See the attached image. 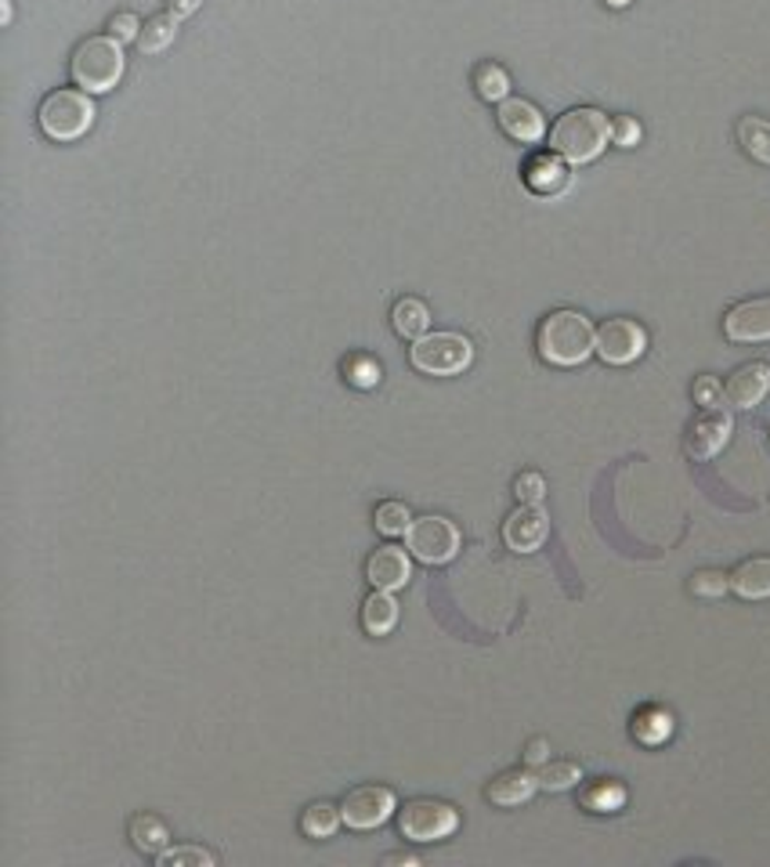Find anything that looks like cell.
Instances as JSON below:
<instances>
[{
    "label": "cell",
    "mask_w": 770,
    "mask_h": 867,
    "mask_svg": "<svg viewBox=\"0 0 770 867\" xmlns=\"http://www.w3.org/2000/svg\"><path fill=\"white\" fill-rule=\"evenodd\" d=\"M383 864H405V867H412V864H420V860L412 857V853H388V857H383Z\"/></svg>",
    "instance_id": "cell-39"
},
{
    "label": "cell",
    "mask_w": 770,
    "mask_h": 867,
    "mask_svg": "<svg viewBox=\"0 0 770 867\" xmlns=\"http://www.w3.org/2000/svg\"><path fill=\"white\" fill-rule=\"evenodd\" d=\"M550 535V517L540 503H521L517 510L503 520V543L514 549V554H532L540 549Z\"/></svg>",
    "instance_id": "cell-10"
},
{
    "label": "cell",
    "mask_w": 770,
    "mask_h": 867,
    "mask_svg": "<svg viewBox=\"0 0 770 867\" xmlns=\"http://www.w3.org/2000/svg\"><path fill=\"white\" fill-rule=\"evenodd\" d=\"M40 131H44L51 142H76L84 137L94 123V105L88 99V91H51L44 102H40Z\"/></svg>",
    "instance_id": "cell-4"
},
{
    "label": "cell",
    "mask_w": 770,
    "mask_h": 867,
    "mask_svg": "<svg viewBox=\"0 0 770 867\" xmlns=\"http://www.w3.org/2000/svg\"><path fill=\"white\" fill-rule=\"evenodd\" d=\"M156 864L160 867H211L214 853H206L203 846H174V849L156 853Z\"/></svg>",
    "instance_id": "cell-30"
},
{
    "label": "cell",
    "mask_w": 770,
    "mask_h": 867,
    "mask_svg": "<svg viewBox=\"0 0 770 867\" xmlns=\"http://www.w3.org/2000/svg\"><path fill=\"white\" fill-rule=\"evenodd\" d=\"M340 814L348 820V828H355V832L380 828V824L394 814V792L383 788V784H359V788H351L343 795Z\"/></svg>",
    "instance_id": "cell-8"
},
{
    "label": "cell",
    "mask_w": 770,
    "mask_h": 867,
    "mask_svg": "<svg viewBox=\"0 0 770 867\" xmlns=\"http://www.w3.org/2000/svg\"><path fill=\"white\" fill-rule=\"evenodd\" d=\"M340 820H343L340 806L319 799V803H311L305 814H300V832H305L308 838H329L340 828Z\"/></svg>",
    "instance_id": "cell-25"
},
{
    "label": "cell",
    "mask_w": 770,
    "mask_h": 867,
    "mask_svg": "<svg viewBox=\"0 0 770 867\" xmlns=\"http://www.w3.org/2000/svg\"><path fill=\"white\" fill-rule=\"evenodd\" d=\"M137 33H142V22H137L131 11H120V16H113V22H109V37H116L120 44L123 40H137Z\"/></svg>",
    "instance_id": "cell-36"
},
{
    "label": "cell",
    "mask_w": 770,
    "mask_h": 867,
    "mask_svg": "<svg viewBox=\"0 0 770 867\" xmlns=\"http://www.w3.org/2000/svg\"><path fill=\"white\" fill-rule=\"evenodd\" d=\"M73 80L91 94H105L123 76V48L116 37H88L73 51Z\"/></svg>",
    "instance_id": "cell-3"
},
{
    "label": "cell",
    "mask_w": 770,
    "mask_h": 867,
    "mask_svg": "<svg viewBox=\"0 0 770 867\" xmlns=\"http://www.w3.org/2000/svg\"><path fill=\"white\" fill-rule=\"evenodd\" d=\"M535 774H540V788H546V792H565V788H572V784L583 781V770L575 763H568V760L543 763Z\"/></svg>",
    "instance_id": "cell-29"
},
{
    "label": "cell",
    "mask_w": 770,
    "mask_h": 867,
    "mask_svg": "<svg viewBox=\"0 0 770 867\" xmlns=\"http://www.w3.org/2000/svg\"><path fill=\"white\" fill-rule=\"evenodd\" d=\"M731 589L741 600L770 597V557H749L731 571Z\"/></svg>",
    "instance_id": "cell-18"
},
{
    "label": "cell",
    "mask_w": 770,
    "mask_h": 867,
    "mask_svg": "<svg viewBox=\"0 0 770 867\" xmlns=\"http://www.w3.org/2000/svg\"><path fill=\"white\" fill-rule=\"evenodd\" d=\"M203 4V0H171V11H174V16H192V11H196Z\"/></svg>",
    "instance_id": "cell-38"
},
{
    "label": "cell",
    "mask_w": 770,
    "mask_h": 867,
    "mask_svg": "<svg viewBox=\"0 0 770 867\" xmlns=\"http://www.w3.org/2000/svg\"><path fill=\"white\" fill-rule=\"evenodd\" d=\"M131 838H134V846L142 853H163V849H167V843H171V832H167V824H163L160 817L137 814L131 820Z\"/></svg>",
    "instance_id": "cell-26"
},
{
    "label": "cell",
    "mask_w": 770,
    "mask_h": 867,
    "mask_svg": "<svg viewBox=\"0 0 770 867\" xmlns=\"http://www.w3.org/2000/svg\"><path fill=\"white\" fill-rule=\"evenodd\" d=\"M474 348L460 333H423L409 351V362L428 376H456L471 365Z\"/></svg>",
    "instance_id": "cell-5"
},
{
    "label": "cell",
    "mask_w": 770,
    "mask_h": 867,
    "mask_svg": "<svg viewBox=\"0 0 770 867\" xmlns=\"http://www.w3.org/2000/svg\"><path fill=\"white\" fill-rule=\"evenodd\" d=\"M380 376H383V369H380L377 358H369V354H348V358H343V380H348L351 388L369 391V388H377Z\"/></svg>",
    "instance_id": "cell-28"
},
{
    "label": "cell",
    "mask_w": 770,
    "mask_h": 867,
    "mask_svg": "<svg viewBox=\"0 0 770 867\" xmlns=\"http://www.w3.org/2000/svg\"><path fill=\"white\" fill-rule=\"evenodd\" d=\"M770 391V365L767 362H746L738 365L723 383L727 405L735 409H756Z\"/></svg>",
    "instance_id": "cell-13"
},
{
    "label": "cell",
    "mask_w": 770,
    "mask_h": 867,
    "mask_svg": "<svg viewBox=\"0 0 770 867\" xmlns=\"http://www.w3.org/2000/svg\"><path fill=\"white\" fill-rule=\"evenodd\" d=\"M521 182L528 185V192H535V196H557V192H565L572 174L565 167V156L557 153H535L525 159V167H521Z\"/></svg>",
    "instance_id": "cell-14"
},
{
    "label": "cell",
    "mask_w": 770,
    "mask_h": 867,
    "mask_svg": "<svg viewBox=\"0 0 770 867\" xmlns=\"http://www.w3.org/2000/svg\"><path fill=\"white\" fill-rule=\"evenodd\" d=\"M604 4H608V8H626L629 0H604Z\"/></svg>",
    "instance_id": "cell-40"
},
{
    "label": "cell",
    "mask_w": 770,
    "mask_h": 867,
    "mask_svg": "<svg viewBox=\"0 0 770 867\" xmlns=\"http://www.w3.org/2000/svg\"><path fill=\"white\" fill-rule=\"evenodd\" d=\"M727 437H731V416L723 409H706L702 416L691 420V426H687L684 448L691 460H712L727 445Z\"/></svg>",
    "instance_id": "cell-11"
},
{
    "label": "cell",
    "mask_w": 770,
    "mask_h": 867,
    "mask_svg": "<svg viewBox=\"0 0 770 867\" xmlns=\"http://www.w3.org/2000/svg\"><path fill=\"white\" fill-rule=\"evenodd\" d=\"M629 731H634V737L640 741V745H663V741L673 737V715L663 709V705H644L634 712V723H629Z\"/></svg>",
    "instance_id": "cell-19"
},
{
    "label": "cell",
    "mask_w": 770,
    "mask_h": 867,
    "mask_svg": "<svg viewBox=\"0 0 770 867\" xmlns=\"http://www.w3.org/2000/svg\"><path fill=\"white\" fill-rule=\"evenodd\" d=\"M731 589V575L723 571H695L691 575V594L695 597H723Z\"/></svg>",
    "instance_id": "cell-32"
},
{
    "label": "cell",
    "mask_w": 770,
    "mask_h": 867,
    "mask_svg": "<svg viewBox=\"0 0 770 867\" xmlns=\"http://www.w3.org/2000/svg\"><path fill=\"white\" fill-rule=\"evenodd\" d=\"M366 578L373 582V589H402L409 578H412V568H409V557L405 549L398 546H380L373 557L366 560Z\"/></svg>",
    "instance_id": "cell-16"
},
{
    "label": "cell",
    "mask_w": 770,
    "mask_h": 867,
    "mask_svg": "<svg viewBox=\"0 0 770 867\" xmlns=\"http://www.w3.org/2000/svg\"><path fill=\"white\" fill-rule=\"evenodd\" d=\"M640 123L634 120V116H618L615 123H612V142L615 145H623V148H634L637 142H640Z\"/></svg>",
    "instance_id": "cell-35"
},
{
    "label": "cell",
    "mask_w": 770,
    "mask_h": 867,
    "mask_svg": "<svg viewBox=\"0 0 770 867\" xmlns=\"http://www.w3.org/2000/svg\"><path fill=\"white\" fill-rule=\"evenodd\" d=\"M738 145L746 148V153L756 159V163H767L770 167V123L760 120V116H741L738 123Z\"/></svg>",
    "instance_id": "cell-24"
},
{
    "label": "cell",
    "mask_w": 770,
    "mask_h": 867,
    "mask_svg": "<svg viewBox=\"0 0 770 867\" xmlns=\"http://www.w3.org/2000/svg\"><path fill=\"white\" fill-rule=\"evenodd\" d=\"M177 22H182V16H174V11H160V16L148 19L142 25V33H137V48H142V54L167 51L177 37Z\"/></svg>",
    "instance_id": "cell-23"
},
{
    "label": "cell",
    "mask_w": 770,
    "mask_h": 867,
    "mask_svg": "<svg viewBox=\"0 0 770 867\" xmlns=\"http://www.w3.org/2000/svg\"><path fill=\"white\" fill-rule=\"evenodd\" d=\"M405 539H409V549L423 564H445V560L456 557V549H460L456 525H452L449 517H438V514L412 520V528L405 531Z\"/></svg>",
    "instance_id": "cell-7"
},
{
    "label": "cell",
    "mask_w": 770,
    "mask_h": 867,
    "mask_svg": "<svg viewBox=\"0 0 770 867\" xmlns=\"http://www.w3.org/2000/svg\"><path fill=\"white\" fill-rule=\"evenodd\" d=\"M535 348L550 365H579L597 351V329L583 311H550L535 333Z\"/></svg>",
    "instance_id": "cell-1"
},
{
    "label": "cell",
    "mask_w": 770,
    "mask_h": 867,
    "mask_svg": "<svg viewBox=\"0 0 770 867\" xmlns=\"http://www.w3.org/2000/svg\"><path fill=\"white\" fill-rule=\"evenodd\" d=\"M648 348V333L634 319H608L597 329V354L608 365H629L637 362Z\"/></svg>",
    "instance_id": "cell-9"
},
{
    "label": "cell",
    "mask_w": 770,
    "mask_h": 867,
    "mask_svg": "<svg viewBox=\"0 0 770 867\" xmlns=\"http://www.w3.org/2000/svg\"><path fill=\"white\" fill-rule=\"evenodd\" d=\"M723 383L717 376H698L695 380V402L702 409H720L723 405Z\"/></svg>",
    "instance_id": "cell-34"
},
{
    "label": "cell",
    "mask_w": 770,
    "mask_h": 867,
    "mask_svg": "<svg viewBox=\"0 0 770 867\" xmlns=\"http://www.w3.org/2000/svg\"><path fill=\"white\" fill-rule=\"evenodd\" d=\"M500 127H503V134H511L514 142L532 145L546 134V120H543L540 109L525 99H503L500 102Z\"/></svg>",
    "instance_id": "cell-15"
},
{
    "label": "cell",
    "mask_w": 770,
    "mask_h": 867,
    "mask_svg": "<svg viewBox=\"0 0 770 867\" xmlns=\"http://www.w3.org/2000/svg\"><path fill=\"white\" fill-rule=\"evenodd\" d=\"M579 803L589 814H615V809L626 806V788L612 777L604 781H589L579 788Z\"/></svg>",
    "instance_id": "cell-21"
},
{
    "label": "cell",
    "mask_w": 770,
    "mask_h": 867,
    "mask_svg": "<svg viewBox=\"0 0 770 867\" xmlns=\"http://www.w3.org/2000/svg\"><path fill=\"white\" fill-rule=\"evenodd\" d=\"M514 495H517L521 503H543V495H546V481H543V474H535V471L517 474V481H514Z\"/></svg>",
    "instance_id": "cell-33"
},
{
    "label": "cell",
    "mask_w": 770,
    "mask_h": 867,
    "mask_svg": "<svg viewBox=\"0 0 770 867\" xmlns=\"http://www.w3.org/2000/svg\"><path fill=\"white\" fill-rule=\"evenodd\" d=\"M398 828L412 843H438L460 828V814L442 799H412L398 809Z\"/></svg>",
    "instance_id": "cell-6"
},
{
    "label": "cell",
    "mask_w": 770,
    "mask_h": 867,
    "mask_svg": "<svg viewBox=\"0 0 770 867\" xmlns=\"http://www.w3.org/2000/svg\"><path fill=\"white\" fill-rule=\"evenodd\" d=\"M377 528L383 535H405L412 528V514L405 503H380L377 506Z\"/></svg>",
    "instance_id": "cell-31"
},
{
    "label": "cell",
    "mask_w": 770,
    "mask_h": 867,
    "mask_svg": "<svg viewBox=\"0 0 770 867\" xmlns=\"http://www.w3.org/2000/svg\"><path fill=\"white\" fill-rule=\"evenodd\" d=\"M608 137H612L608 116H604L600 109L579 105V109H568V113L554 123L550 145H554V153L565 156L568 163H589L608 148Z\"/></svg>",
    "instance_id": "cell-2"
},
{
    "label": "cell",
    "mask_w": 770,
    "mask_h": 867,
    "mask_svg": "<svg viewBox=\"0 0 770 867\" xmlns=\"http://www.w3.org/2000/svg\"><path fill=\"white\" fill-rule=\"evenodd\" d=\"M723 333L735 343H760L770 340V297L741 300L723 319Z\"/></svg>",
    "instance_id": "cell-12"
},
{
    "label": "cell",
    "mask_w": 770,
    "mask_h": 867,
    "mask_svg": "<svg viewBox=\"0 0 770 867\" xmlns=\"http://www.w3.org/2000/svg\"><path fill=\"white\" fill-rule=\"evenodd\" d=\"M391 326H394L398 337L420 340L423 333H428V326H431V311H428V305H423V300L402 297V300L394 305V311H391Z\"/></svg>",
    "instance_id": "cell-22"
},
{
    "label": "cell",
    "mask_w": 770,
    "mask_h": 867,
    "mask_svg": "<svg viewBox=\"0 0 770 867\" xmlns=\"http://www.w3.org/2000/svg\"><path fill=\"white\" fill-rule=\"evenodd\" d=\"M535 788H540V774H532V770H503L500 777L489 781L485 795L496 806H521L532 799Z\"/></svg>",
    "instance_id": "cell-17"
},
{
    "label": "cell",
    "mask_w": 770,
    "mask_h": 867,
    "mask_svg": "<svg viewBox=\"0 0 770 867\" xmlns=\"http://www.w3.org/2000/svg\"><path fill=\"white\" fill-rule=\"evenodd\" d=\"M398 622V603L391 597V589H373V594L366 597L362 603V626L369 637H383V632H391Z\"/></svg>",
    "instance_id": "cell-20"
},
{
    "label": "cell",
    "mask_w": 770,
    "mask_h": 867,
    "mask_svg": "<svg viewBox=\"0 0 770 867\" xmlns=\"http://www.w3.org/2000/svg\"><path fill=\"white\" fill-rule=\"evenodd\" d=\"M546 752H550V745L543 737H535V741H528V752H525V760L532 763V766H543L546 763Z\"/></svg>",
    "instance_id": "cell-37"
},
{
    "label": "cell",
    "mask_w": 770,
    "mask_h": 867,
    "mask_svg": "<svg viewBox=\"0 0 770 867\" xmlns=\"http://www.w3.org/2000/svg\"><path fill=\"white\" fill-rule=\"evenodd\" d=\"M474 91L485 102H503L506 91H511V76H506V69L496 65V62H478L474 65Z\"/></svg>",
    "instance_id": "cell-27"
}]
</instances>
